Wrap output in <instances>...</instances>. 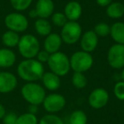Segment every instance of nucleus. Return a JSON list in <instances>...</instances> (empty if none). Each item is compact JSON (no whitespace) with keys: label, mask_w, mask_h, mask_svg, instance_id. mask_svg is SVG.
I'll use <instances>...</instances> for the list:
<instances>
[{"label":"nucleus","mask_w":124,"mask_h":124,"mask_svg":"<svg viewBox=\"0 0 124 124\" xmlns=\"http://www.w3.org/2000/svg\"><path fill=\"white\" fill-rule=\"evenodd\" d=\"M18 76L28 83L40 80L44 73L43 64L35 59H25L18 65Z\"/></svg>","instance_id":"obj_1"},{"label":"nucleus","mask_w":124,"mask_h":124,"mask_svg":"<svg viewBox=\"0 0 124 124\" xmlns=\"http://www.w3.org/2000/svg\"><path fill=\"white\" fill-rule=\"evenodd\" d=\"M21 92L23 99L30 105H41L46 97L44 88L36 83H26L21 88Z\"/></svg>","instance_id":"obj_2"},{"label":"nucleus","mask_w":124,"mask_h":124,"mask_svg":"<svg viewBox=\"0 0 124 124\" xmlns=\"http://www.w3.org/2000/svg\"><path fill=\"white\" fill-rule=\"evenodd\" d=\"M17 47L21 55L25 59H34L40 51L39 41L31 34L21 37Z\"/></svg>","instance_id":"obj_3"},{"label":"nucleus","mask_w":124,"mask_h":124,"mask_svg":"<svg viewBox=\"0 0 124 124\" xmlns=\"http://www.w3.org/2000/svg\"><path fill=\"white\" fill-rule=\"evenodd\" d=\"M47 64L52 72L59 77L66 76L71 69L70 59L65 53L60 51L50 54Z\"/></svg>","instance_id":"obj_4"},{"label":"nucleus","mask_w":124,"mask_h":124,"mask_svg":"<svg viewBox=\"0 0 124 124\" xmlns=\"http://www.w3.org/2000/svg\"><path fill=\"white\" fill-rule=\"evenodd\" d=\"M93 64V58L90 53L85 51H77L71 56L70 66L74 72H86Z\"/></svg>","instance_id":"obj_5"},{"label":"nucleus","mask_w":124,"mask_h":124,"mask_svg":"<svg viewBox=\"0 0 124 124\" xmlns=\"http://www.w3.org/2000/svg\"><path fill=\"white\" fill-rule=\"evenodd\" d=\"M83 34L82 26L77 21H67L64 26H62L60 38L62 42L66 44H75L81 38Z\"/></svg>","instance_id":"obj_6"},{"label":"nucleus","mask_w":124,"mask_h":124,"mask_svg":"<svg viewBox=\"0 0 124 124\" xmlns=\"http://www.w3.org/2000/svg\"><path fill=\"white\" fill-rule=\"evenodd\" d=\"M4 25L9 30L16 32H23L26 31L29 26L28 20L20 12L9 13L4 18Z\"/></svg>","instance_id":"obj_7"},{"label":"nucleus","mask_w":124,"mask_h":124,"mask_svg":"<svg viewBox=\"0 0 124 124\" xmlns=\"http://www.w3.org/2000/svg\"><path fill=\"white\" fill-rule=\"evenodd\" d=\"M107 61L110 66L114 69H122L124 67V44L112 45L108 50Z\"/></svg>","instance_id":"obj_8"},{"label":"nucleus","mask_w":124,"mask_h":124,"mask_svg":"<svg viewBox=\"0 0 124 124\" xmlns=\"http://www.w3.org/2000/svg\"><path fill=\"white\" fill-rule=\"evenodd\" d=\"M43 107L50 114L57 113L66 106V99L60 93H50L45 97L43 102Z\"/></svg>","instance_id":"obj_9"},{"label":"nucleus","mask_w":124,"mask_h":124,"mask_svg":"<svg viewBox=\"0 0 124 124\" xmlns=\"http://www.w3.org/2000/svg\"><path fill=\"white\" fill-rule=\"evenodd\" d=\"M88 101L93 109H101L107 105L109 101V93L105 88H97L90 93Z\"/></svg>","instance_id":"obj_10"},{"label":"nucleus","mask_w":124,"mask_h":124,"mask_svg":"<svg viewBox=\"0 0 124 124\" xmlns=\"http://www.w3.org/2000/svg\"><path fill=\"white\" fill-rule=\"evenodd\" d=\"M17 78L9 71H0V93H9L17 87Z\"/></svg>","instance_id":"obj_11"},{"label":"nucleus","mask_w":124,"mask_h":124,"mask_svg":"<svg viewBox=\"0 0 124 124\" xmlns=\"http://www.w3.org/2000/svg\"><path fill=\"white\" fill-rule=\"evenodd\" d=\"M99 37L95 34L93 31H87L81 36L80 46L83 51L91 53L94 51L98 46Z\"/></svg>","instance_id":"obj_12"},{"label":"nucleus","mask_w":124,"mask_h":124,"mask_svg":"<svg viewBox=\"0 0 124 124\" xmlns=\"http://www.w3.org/2000/svg\"><path fill=\"white\" fill-rule=\"evenodd\" d=\"M62 39L60 38V35L57 33H50L49 35L46 37L43 43L44 50L52 54L56 52H59L62 45Z\"/></svg>","instance_id":"obj_13"},{"label":"nucleus","mask_w":124,"mask_h":124,"mask_svg":"<svg viewBox=\"0 0 124 124\" xmlns=\"http://www.w3.org/2000/svg\"><path fill=\"white\" fill-rule=\"evenodd\" d=\"M54 4L52 0H38L35 10L39 18L47 19L54 14Z\"/></svg>","instance_id":"obj_14"},{"label":"nucleus","mask_w":124,"mask_h":124,"mask_svg":"<svg viewBox=\"0 0 124 124\" xmlns=\"http://www.w3.org/2000/svg\"><path fill=\"white\" fill-rule=\"evenodd\" d=\"M82 13V5L77 1H71L67 3L65 7L64 14L69 21H77L81 17Z\"/></svg>","instance_id":"obj_15"},{"label":"nucleus","mask_w":124,"mask_h":124,"mask_svg":"<svg viewBox=\"0 0 124 124\" xmlns=\"http://www.w3.org/2000/svg\"><path fill=\"white\" fill-rule=\"evenodd\" d=\"M43 84L49 91H55L60 87V78L52 71L44 72L42 77Z\"/></svg>","instance_id":"obj_16"},{"label":"nucleus","mask_w":124,"mask_h":124,"mask_svg":"<svg viewBox=\"0 0 124 124\" xmlns=\"http://www.w3.org/2000/svg\"><path fill=\"white\" fill-rule=\"evenodd\" d=\"M16 55L10 48H0V68H9L15 65Z\"/></svg>","instance_id":"obj_17"},{"label":"nucleus","mask_w":124,"mask_h":124,"mask_svg":"<svg viewBox=\"0 0 124 124\" xmlns=\"http://www.w3.org/2000/svg\"><path fill=\"white\" fill-rule=\"evenodd\" d=\"M110 35L112 39L119 44H124V23L116 22L110 26Z\"/></svg>","instance_id":"obj_18"},{"label":"nucleus","mask_w":124,"mask_h":124,"mask_svg":"<svg viewBox=\"0 0 124 124\" xmlns=\"http://www.w3.org/2000/svg\"><path fill=\"white\" fill-rule=\"evenodd\" d=\"M20 38H21V37L19 36L18 32L8 30L3 34L2 42L3 44L6 48H14V47L18 46Z\"/></svg>","instance_id":"obj_19"},{"label":"nucleus","mask_w":124,"mask_h":124,"mask_svg":"<svg viewBox=\"0 0 124 124\" xmlns=\"http://www.w3.org/2000/svg\"><path fill=\"white\" fill-rule=\"evenodd\" d=\"M106 14L111 19H120L124 16V5L122 3H111L106 8Z\"/></svg>","instance_id":"obj_20"},{"label":"nucleus","mask_w":124,"mask_h":124,"mask_svg":"<svg viewBox=\"0 0 124 124\" xmlns=\"http://www.w3.org/2000/svg\"><path fill=\"white\" fill-rule=\"evenodd\" d=\"M34 27L37 33L43 37H47L51 33L52 31L50 23L47 21V19H43V18H39L35 21Z\"/></svg>","instance_id":"obj_21"},{"label":"nucleus","mask_w":124,"mask_h":124,"mask_svg":"<svg viewBox=\"0 0 124 124\" xmlns=\"http://www.w3.org/2000/svg\"><path fill=\"white\" fill-rule=\"evenodd\" d=\"M88 117L84 111L81 110H74L70 116V124H87Z\"/></svg>","instance_id":"obj_22"},{"label":"nucleus","mask_w":124,"mask_h":124,"mask_svg":"<svg viewBox=\"0 0 124 124\" xmlns=\"http://www.w3.org/2000/svg\"><path fill=\"white\" fill-rule=\"evenodd\" d=\"M71 82H72L73 86L78 89L84 88L87 86L88 80L87 78L84 76V74L82 72H74L71 78Z\"/></svg>","instance_id":"obj_23"},{"label":"nucleus","mask_w":124,"mask_h":124,"mask_svg":"<svg viewBox=\"0 0 124 124\" xmlns=\"http://www.w3.org/2000/svg\"><path fill=\"white\" fill-rule=\"evenodd\" d=\"M16 124H38V120L36 115L26 112L18 116Z\"/></svg>","instance_id":"obj_24"},{"label":"nucleus","mask_w":124,"mask_h":124,"mask_svg":"<svg viewBox=\"0 0 124 124\" xmlns=\"http://www.w3.org/2000/svg\"><path fill=\"white\" fill-rule=\"evenodd\" d=\"M33 0H10L11 6L16 11H24L26 10L31 4Z\"/></svg>","instance_id":"obj_25"},{"label":"nucleus","mask_w":124,"mask_h":124,"mask_svg":"<svg viewBox=\"0 0 124 124\" xmlns=\"http://www.w3.org/2000/svg\"><path fill=\"white\" fill-rule=\"evenodd\" d=\"M38 124H64L62 119L54 114H48L43 116Z\"/></svg>","instance_id":"obj_26"},{"label":"nucleus","mask_w":124,"mask_h":124,"mask_svg":"<svg viewBox=\"0 0 124 124\" xmlns=\"http://www.w3.org/2000/svg\"><path fill=\"white\" fill-rule=\"evenodd\" d=\"M93 31L95 32V34L98 37H107L108 35H110V26H109L106 23H99L96 26H94V29H93Z\"/></svg>","instance_id":"obj_27"},{"label":"nucleus","mask_w":124,"mask_h":124,"mask_svg":"<svg viewBox=\"0 0 124 124\" xmlns=\"http://www.w3.org/2000/svg\"><path fill=\"white\" fill-rule=\"evenodd\" d=\"M52 22L56 26H59V27H62L66 25V23L67 22V18L66 17L64 13L62 12H56L54 13L52 15Z\"/></svg>","instance_id":"obj_28"},{"label":"nucleus","mask_w":124,"mask_h":124,"mask_svg":"<svg viewBox=\"0 0 124 124\" xmlns=\"http://www.w3.org/2000/svg\"><path fill=\"white\" fill-rule=\"evenodd\" d=\"M114 94L119 100H124V82H118L114 86Z\"/></svg>","instance_id":"obj_29"},{"label":"nucleus","mask_w":124,"mask_h":124,"mask_svg":"<svg viewBox=\"0 0 124 124\" xmlns=\"http://www.w3.org/2000/svg\"><path fill=\"white\" fill-rule=\"evenodd\" d=\"M18 116L16 115L15 112H8L5 114L4 117H3V123L4 124H16V120H17Z\"/></svg>","instance_id":"obj_30"},{"label":"nucleus","mask_w":124,"mask_h":124,"mask_svg":"<svg viewBox=\"0 0 124 124\" xmlns=\"http://www.w3.org/2000/svg\"><path fill=\"white\" fill-rule=\"evenodd\" d=\"M37 60L43 64V63H47L50 57V54L48 52H47L46 50H40L38 52V54H37Z\"/></svg>","instance_id":"obj_31"},{"label":"nucleus","mask_w":124,"mask_h":124,"mask_svg":"<svg viewBox=\"0 0 124 124\" xmlns=\"http://www.w3.org/2000/svg\"><path fill=\"white\" fill-rule=\"evenodd\" d=\"M96 3L101 7H107L112 3V0H96Z\"/></svg>","instance_id":"obj_32"},{"label":"nucleus","mask_w":124,"mask_h":124,"mask_svg":"<svg viewBox=\"0 0 124 124\" xmlns=\"http://www.w3.org/2000/svg\"><path fill=\"white\" fill-rule=\"evenodd\" d=\"M38 105H30L29 107H28V112L33 114V115H36V113L38 112Z\"/></svg>","instance_id":"obj_33"},{"label":"nucleus","mask_w":124,"mask_h":124,"mask_svg":"<svg viewBox=\"0 0 124 124\" xmlns=\"http://www.w3.org/2000/svg\"><path fill=\"white\" fill-rule=\"evenodd\" d=\"M6 113H7V112H6L5 107L0 103V119H3V117L5 116Z\"/></svg>","instance_id":"obj_34"},{"label":"nucleus","mask_w":124,"mask_h":124,"mask_svg":"<svg viewBox=\"0 0 124 124\" xmlns=\"http://www.w3.org/2000/svg\"><path fill=\"white\" fill-rule=\"evenodd\" d=\"M29 16H30V17H31V18H37V17H38V14H37V11L35 10V9H31V10L30 11V12H29Z\"/></svg>","instance_id":"obj_35"},{"label":"nucleus","mask_w":124,"mask_h":124,"mask_svg":"<svg viewBox=\"0 0 124 124\" xmlns=\"http://www.w3.org/2000/svg\"><path fill=\"white\" fill-rule=\"evenodd\" d=\"M121 78H122V82H124V68H123V69H122V73H121Z\"/></svg>","instance_id":"obj_36"}]
</instances>
